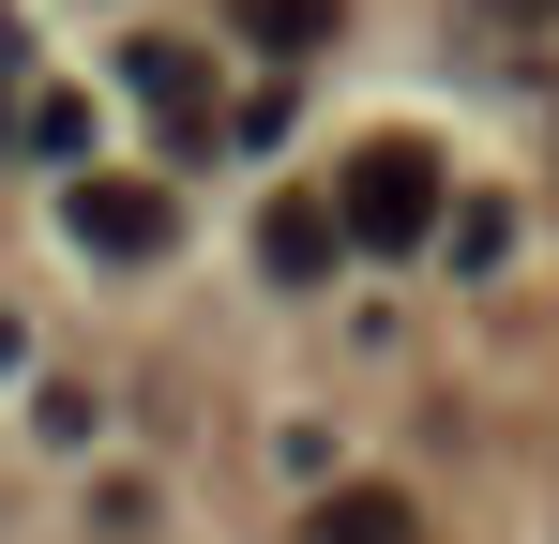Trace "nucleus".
<instances>
[{
	"label": "nucleus",
	"instance_id": "7",
	"mask_svg": "<svg viewBox=\"0 0 559 544\" xmlns=\"http://www.w3.org/2000/svg\"><path fill=\"white\" fill-rule=\"evenodd\" d=\"M439 243H454L468 272H499V258H514V212H484V197H468V212H439Z\"/></svg>",
	"mask_w": 559,
	"mask_h": 544
},
{
	"label": "nucleus",
	"instance_id": "6",
	"mask_svg": "<svg viewBox=\"0 0 559 544\" xmlns=\"http://www.w3.org/2000/svg\"><path fill=\"white\" fill-rule=\"evenodd\" d=\"M242 46L258 61H318L333 46V0H242Z\"/></svg>",
	"mask_w": 559,
	"mask_h": 544
},
{
	"label": "nucleus",
	"instance_id": "5",
	"mask_svg": "<svg viewBox=\"0 0 559 544\" xmlns=\"http://www.w3.org/2000/svg\"><path fill=\"white\" fill-rule=\"evenodd\" d=\"M302 544H408V499H393V484H333V499L302 515Z\"/></svg>",
	"mask_w": 559,
	"mask_h": 544
},
{
	"label": "nucleus",
	"instance_id": "3",
	"mask_svg": "<svg viewBox=\"0 0 559 544\" xmlns=\"http://www.w3.org/2000/svg\"><path fill=\"white\" fill-rule=\"evenodd\" d=\"M121 91H136V106H152L182 152L212 137V61H197V46H121Z\"/></svg>",
	"mask_w": 559,
	"mask_h": 544
},
{
	"label": "nucleus",
	"instance_id": "1",
	"mask_svg": "<svg viewBox=\"0 0 559 544\" xmlns=\"http://www.w3.org/2000/svg\"><path fill=\"white\" fill-rule=\"evenodd\" d=\"M439 212H454V167H439V137H364V152L333 167V227H348V243H378V258L439 243Z\"/></svg>",
	"mask_w": 559,
	"mask_h": 544
},
{
	"label": "nucleus",
	"instance_id": "9",
	"mask_svg": "<svg viewBox=\"0 0 559 544\" xmlns=\"http://www.w3.org/2000/svg\"><path fill=\"white\" fill-rule=\"evenodd\" d=\"M484 15H559V0H484Z\"/></svg>",
	"mask_w": 559,
	"mask_h": 544
},
{
	"label": "nucleus",
	"instance_id": "4",
	"mask_svg": "<svg viewBox=\"0 0 559 544\" xmlns=\"http://www.w3.org/2000/svg\"><path fill=\"white\" fill-rule=\"evenodd\" d=\"M333 258H348V227H333V197H273V212H258V272H273V287H318Z\"/></svg>",
	"mask_w": 559,
	"mask_h": 544
},
{
	"label": "nucleus",
	"instance_id": "8",
	"mask_svg": "<svg viewBox=\"0 0 559 544\" xmlns=\"http://www.w3.org/2000/svg\"><path fill=\"white\" fill-rule=\"evenodd\" d=\"M76 137H92V106H76V91H31V152H61V167H76Z\"/></svg>",
	"mask_w": 559,
	"mask_h": 544
},
{
	"label": "nucleus",
	"instance_id": "2",
	"mask_svg": "<svg viewBox=\"0 0 559 544\" xmlns=\"http://www.w3.org/2000/svg\"><path fill=\"white\" fill-rule=\"evenodd\" d=\"M61 227H76L92 258H167V227H182V212H167L152 181H121V167H76V197H61Z\"/></svg>",
	"mask_w": 559,
	"mask_h": 544
}]
</instances>
